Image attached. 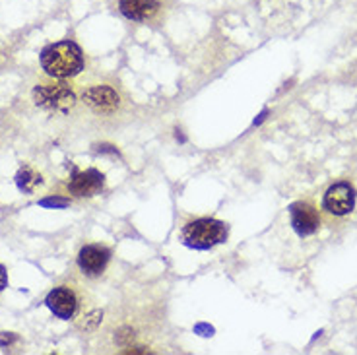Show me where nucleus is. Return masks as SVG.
Wrapping results in <instances>:
<instances>
[{"label":"nucleus","instance_id":"nucleus-11","mask_svg":"<svg viewBox=\"0 0 357 355\" xmlns=\"http://www.w3.org/2000/svg\"><path fill=\"white\" fill-rule=\"evenodd\" d=\"M16 185H18V188L22 192L31 195L37 187L43 185V177L31 167H22L18 171V175H16Z\"/></svg>","mask_w":357,"mask_h":355},{"label":"nucleus","instance_id":"nucleus-5","mask_svg":"<svg viewBox=\"0 0 357 355\" xmlns=\"http://www.w3.org/2000/svg\"><path fill=\"white\" fill-rule=\"evenodd\" d=\"M105 185V177L96 171V169H86L80 173H74L72 179L68 181V192L78 198L84 196H96L103 190Z\"/></svg>","mask_w":357,"mask_h":355},{"label":"nucleus","instance_id":"nucleus-12","mask_svg":"<svg viewBox=\"0 0 357 355\" xmlns=\"http://www.w3.org/2000/svg\"><path fill=\"white\" fill-rule=\"evenodd\" d=\"M39 204L47 206V208H64V206L68 204V200L66 198H45Z\"/></svg>","mask_w":357,"mask_h":355},{"label":"nucleus","instance_id":"nucleus-10","mask_svg":"<svg viewBox=\"0 0 357 355\" xmlns=\"http://www.w3.org/2000/svg\"><path fill=\"white\" fill-rule=\"evenodd\" d=\"M119 10L132 22H146L160 10V0H119Z\"/></svg>","mask_w":357,"mask_h":355},{"label":"nucleus","instance_id":"nucleus-14","mask_svg":"<svg viewBox=\"0 0 357 355\" xmlns=\"http://www.w3.org/2000/svg\"><path fill=\"white\" fill-rule=\"evenodd\" d=\"M14 340H16V338L12 336V334H8V336H6V334H2V336H0V346H4V344H10V342H14Z\"/></svg>","mask_w":357,"mask_h":355},{"label":"nucleus","instance_id":"nucleus-7","mask_svg":"<svg viewBox=\"0 0 357 355\" xmlns=\"http://www.w3.org/2000/svg\"><path fill=\"white\" fill-rule=\"evenodd\" d=\"M111 250L103 245H86L78 255V266L84 274L99 275L107 268Z\"/></svg>","mask_w":357,"mask_h":355},{"label":"nucleus","instance_id":"nucleus-6","mask_svg":"<svg viewBox=\"0 0 357 355\" xmlns=\"http://www.w3.org/2000/svg\"><path fill=\"white\" fill-rule=\"evenodd\" d=\"M47 307L51 309L54 317L59 319L68 320L74 317V312L78 309V297L76 293L72 292L70 287L61 285V287H54L53 292L47 295Z\"/></svg>","mask_w":357,"mask_h":355},{"label":"nucleus","instance_id":"nucleus-8","mask_svg":"<svg viewBox=\"0 0 357 355\" xmlns=\"http://www.w3.org/2000/svg\"><path fill=\"white\" fill-rule=\"evenodd\" d=\"M289 216H291V225L297 231V235L307 237L312 235L321 225V218L317 210L309 202H295L289 206Z\"/></svg>","mask_w":357,"mask_h":355},{"label":"nucleus","instance_id":"nucleus-4","mask_svg":"<svg viewBox=\"0 0 357 355\" xmlns=\"http://www.w3.org/2000/svg\"><path fill=\"white\" fill-rule=\"evenodd\" d=\"M322 206L326 212L334 213V216H346L356 206V188L351 187L348 181L332 185L324 195Z\"/></svg>","mask_w":357,"mask_h":355},{"label":"nucleus","instance_id":"nucleus-9","mask_svg":"<svg viewBox=\"0 0 357 355\" xmlns=\"http://www.w3.org/2000/svg\"><path fill=\"white\" fill-rule=\"evenodd\" d=\"M84 101L99 113H111L119 107V93L109 86H91L84 91Z\"/></svg>","mask_w":357,"mask_h":355},{"label":"nucleus","instance_id":"nucleus-13","mask_svg":"<svg viewBox=\"0 0 357 355\" xmlns=\"http://www.w3.org/2000/svg\"><path fill=\"white\" fill-rule=\"evenodd\" d=\"M8 285V275H6V270L4 266H0V292Z\"/></svg>","mask_w":357,"mask_h":355},{"label":"nucleus","instance_id":"nucleus-2","mask_svg":"<svg viewBox=\"0 0 357 355\" xmlns=\"http://www.w3.org/2000/svg\"><path fill=\"white\" fill-rule=\"evenodd\" d=\"M227 239V227L225 223L210 218L195 220L185 225L183 229V241L190 249H212L215 245H220Z\"/></svg>","mask_w":357,"mask_h":355},{"label":"nucleus","instance_id":"nucleus-1","mask_svg":"<svg viewBox=\"0 0 357 355\" xmlns=\"http://www.w3.org/2000/svg\"><path fill=\"white\" fill-rule=\"evenodd\" d=\"M41 66L53 78H70L84 68V54L74 41L49 45L41 53Z\"/></svg>","mask_w":357,"mask_h":355},{"label":"nucleus","instance_id":"nucleus-3","mask_svg":"<svg viewBox=\"0 0 357 355\" xmlns=\"http://www.w3.org/2000/svg\"><path fill=\"white\" fill-rule=\"evenodd\" d=\"M33 101L49 111H68L76 103V96L66 84H41L33 89Z\"/></svg>","mask_w":357,"mask_h":355}]
</instances>
